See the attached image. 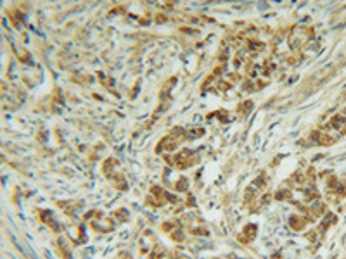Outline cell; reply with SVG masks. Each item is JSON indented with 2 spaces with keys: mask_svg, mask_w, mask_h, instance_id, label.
I'll list each match as a JSON object with an SVG mask.
<instances>
[{
  "mask_svg": "<svg viewBox=\"0 0 346 259\" xmlns=\"http://www.w3.org/2000/svg\"><path fill=\"white\" fill-rule=\"evenodd\" d=\"M165 161L168 162L170 166H175L177 169H187L191 166L198 164L199 162V154L194 151H189V149H183V151L178 152L177 156H165Z\"/></svg>",
  "mask_w": 346,
  "mask_h": 259,
  "instance_id": "obj_1",
  "label": "cell"
},
{
  "mask_svg": "<svg viewBox=\"0 0 346 259\" xmlns=\"http://www.w3.org/2000/svg\"><path fill=\"white\" fill-rule=\"evenodd\" d=\"M187 138L185 135V130L180 128V126H177V128L172 130V133L168 135V137H165L163 140L159 142V146L156 147V152H172L175 151L180 143L183 142V140Z\"/></svg>",
  "mask_w": 346,
  "mask_h": 259,
  "instance_id": "obj_2",
  "label": "cell"
},
{
  "mask_svg": "<svg viewBox=\"0 0 346 259\" xmlns=\"http://www.w3.org/2000/svg\"><path fill=\"white\" fill-rule=\"evenodd\" d=\"M116 161L113 159V157H109V159H106V162L102 164V171L104 175L109 178V182L115 185L118 190H125L126 188V180L123 175L120 173V171H116Z\"/></svg>",
  "mask_w": 346,
  "mask_h": 259,
  "instance_id": "obj_3",
  "label": "cell"
},
{
  "mask_svg": "<svg viewBox=\"0 0 346 259\" xmlns=\"http://www.w3.org/2000/svg\"><path fill=\"white\" fill-rule=\"evenodd\" d=\"M168 203H177V197L168 194V192H166L165 188H161L159 185L151 187V194L147 197V204L154 206V208H161V206Z\"/></svg>",
  "mask_w": 346,
  "mask_h": 259,
  "instance_id": "obj_4",
  "label": "cell"
},
{
  "mask_svg": "<svg viewBox=\"0 0 346 259\" xmlns=\"http://www.w3.org/2000/svg\"><path fill=\"white\" fill-rule=\"evenodd\" d=\"M183 221H185V225L192 235H208V228L199 221L198 214H187L183 218Z\"/></svg>",
  "mask_w": 346,
  "mask_h": 259,
  "instance_id": "obj_5",
  "label": "cell"
},
{
  "mask_svg": "<svg viewBox=\"0 0 346 259\" xmlns=\"http://www.w3.org/2000/svg\"><path fill=\"white\" fill-rule=\"evenodd\" d=\"M256 235H258V226L256 225H246L243 228V232L237 235V240L241 244H249V242H253V240L256 239Z\"/></svg>",
  "mask_w": 346,
  "mask_h": 259,
  "instance_id": "obj_6",
  "label": "cell"
},
{
  "mask_svg": "<svg viewBox=\"0 0 346 259\" xmlns=\"http://www.w3.org/2000/svg\"><path fill=\"white\" fill-rule=\"evenodd\" d=\"M180 256H178L177 252L173 251H168V249L161 247V245H154L151 251V256H149V259H178Z\"/></svg>",
  "mask_w": 346,
  "mask_h": 259,
  "instance_id": "obj_7",
  "label": "cell"
},
{
  "mask_svg": "<svg viewBox=\"0 0 346 259\" xmlns=\"http://www.w3.org/2000/svg\"><path fill=\"white\" fill-rule=\"evenodd\" d=\"M308 218L305 216V214H292L291 218H289V226L292 228V230H296V232H300V230H303V228L308 225Z\"/></svg>",
  "mask_w": 346,
  "mask_h": 259,
  "instance_id": "obj_8",
  "label": "cell"
},
{
  "mask_svg": "<svg viewBox=\"0 0 346 259\" xmlns=\"http://www.w3.org/2000/svg\"><path fill=\"white\" fill-rule=\"evenodd\" d=\"M170 235H172V239L175 240V242H182V240L185 239V234H183V226H180V223H178V225L175 226L172 232H170Z\"/></svg>",
  "mask_w": 346,
  "mask_h": 259,
  "instance_id": "obj_9",
  "label": "cell"
},
{
  "mask_svg": "<svg viewBox=\"0 0 346 259\" xmlns=\"http://www.w3.org/2000/svg\"><path fill=\"white\" fill-rule=\"evenodd\" d=\"M113 219H115V223H123L128 219V213H126L125 209H120V211H116L115 214H113Z\"/></svg>",
  "mask_w": 346,
  "mask_h": 259,
  "instance_id": "obj_10",
  "label": "cell"
},
{
  "mask_svg": "<svg viewBox=\"0 0 346 259\" xmlns=\"http://www.w3.org/2000/svg\"><path fill=\"white\" fill-rule=\"evenodd\" d=\"M185 135L187 138H199L204 135V130L203 128H192V130H185Z\"/></svg>",
  "mask_w": 346,
  "mask_h": 259,
  "instance_id": "obj_11",
  "label": "cell"
},
{
  "mask_svg": "<svg viewBox=\"0 0 346 259\" xmlns=\"http://www.w3.org/2000/svg\"><path fill=\"white\" fill-rule=\"evenodd\" d=\"M175 188H177V190H180V192H185L187 188H189V182H187V178H183V177L178 178L177 183H175Z\"/></svg>",
  "mask_w": 346,
  "mask_h": 259,
  "instance_id": "obj_12",
  "label": "cell"
},
{
  "mask_svg": "<svg viewBox=\"0 0 346 259\" xmlns=\"http://www.w3.org/2000/svg\"><path fill=\"white\" fill-rule=\"evenodd\" d=\"M251 107H253V102H249V100H248L246 104H241V105H239V107H237V112H241L243 116H246V114L249 112V109H251Z\"/></svg>",
  "mask_w": 346,
  "mask_h": 259,
  "instance_id": "obj_13",
  "label": "cell"
},
{
  "mask_svg": "<svg viewBox=\"0 0 346 259\" xmlns=\"http://www.w3.org/2000/svg\"><path fill=\"white\" fill-rule=\"evenodd\" d=\"M229 259H239V257H235V256H230Z\"/></svg>",
  "mask_w": 346,
  "mask_h": 259,
  "instance_id": "obj_14",
  "label": "cell"
},
{
  "mask_svg": "<svg viewBox=\"0 0 346 259\" xmlns=\"http://www.w3.org/2000/svg\"><path fill=\"white\" fill-rule=\"evenodd\" d=\"M274 259H282V257H279V256H274Z\"/></svg>",
  "mask_w": 346,
  "mask_h": 259,
  "instance_id": "obj_15",
  "label": "cell"
}]
</instances>
